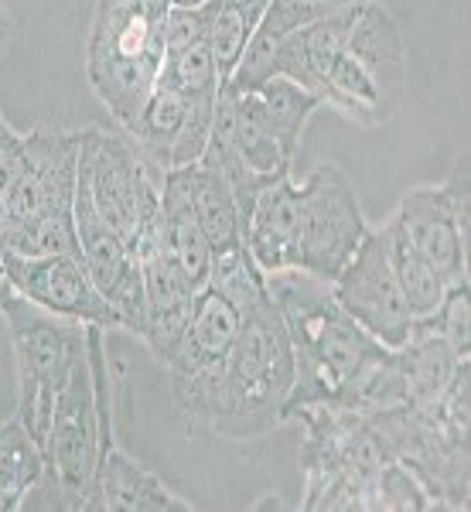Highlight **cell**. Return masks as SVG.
Segmentation results:
<instances>
[{
	"label": "cell",
	"mask_w": 471,
	"mask_h": 512,
	"mask_svg": "<svg viewBox=\"0 0 471 512\" xmlns=\"http://www.w3.org/2000/svg\"><path fill=\"white\" fill-rule=\"evenodd\" d=\"M157 86L171 89V93H178V96H185L188 103L216 106L219 89H222V76H219V69H216V59H212L209 41L164 55Z\"/></svg>",
	"instance_id": "cell-22"
},
{
	"label": "cell",
	"mask_w": 471,
	"mask_h": 512,
	"mask_svg": "<svg viewBox=\"0 0 471 512\" xmlns=\"http://www.w3.org/2000/svg\"><path fill=\"white\" fill-rule=\"evenodd\" d=\"M297 226H301L297 181L280 175L256 195L243 226V243L263 274L297 270Z\"/></svg>",
	"instance_id": "cell-13"
},
{
	"label": "cell",
	"mask_w": 471,
	"mask_h": 512,
	"mask_svg": "<svg viewBox=\"0 0 471 512\" xmlns=\"http://www.w3.org/2000/svg\"><path fill=\"white\" fill-rule=\"evenodd\" d=\"M239 315L243 325L222 362L219 414L212 424V434L229 441L270 434L284 424V407L297 379L291 332L270 291Z\"/></svg>",
	"instance_id": "cell-3"
},
{
	"label": "cell",
	"mask_w": 471,
	"mask_h": 512,
	"mask_svg": "<svg viewBox=\"0 0 471 512\" xmlns=\"http://www.w3.org/2000/svg\"><path fill=\"white\" fill-rule=\"evenodd\" d=\"M7 41H11V18H7V11L0 7V55H4Z\"/></svg>",
	"instance_id": "cell-28"
},
{
	"label": "cell",
	"mask_w": 471,
	"mask_h": 512,
	"mask_svg": "<svg viewBox=\"0 0 471 512\" xmlns=\"http://www.w3.org/2000/svg\"><path fill=\"white\" fill-rule=\"evenodd\" d=\"M89 512H188L192 502L178 499L168 485L144 465H137L127 451L113 444L99 458L93 495L86 502Z\"/></svg>",
	"instance_id": "cell-15"
},
{
	"label": "cell",
	"mask_w": 471,
	"mask_h": 512,
	"mask_svg": "<svg viewBox=\"0 0 471 512\" xmlns=\"http://www.w3.org/2000/svg\"><path fill=\"white\" fill-rule=\"evenodd\" d=\"M277 45H280V38H274L263 28H256L253 38L246 41L243 55H239L236 69L229 72L226 86H233L236 93H256L263 82L274 79L277 76Z\"/></svg>",
	"instance_id": "cell-23"
},
{
	"label": "cell",
	"mask_w": 471,
	"mask_h": 512,
	"mask_svg": "<svg viewBox=\"0 0 471 512\" xmlns=\"http://www.w3.org/2000/svg\"><path fill=\"white\" fill-rule=\"evenodd\" d=\"M157 239L164 243V250L175 256V263L185 270V277L192 280L195 287H205L209 270H212V246L195 219L181 168L164 171L161 212H157Z\"/></svg>",
	"instance_id": "cell-17"
},
{
	"label": "cell",
	"mask_w": 471,
	"mask_h": 512,
	"mask_svg": "<svg viewBox=\"0 0 471 512\" xmlns=\"http://www.w3.org/2000/svg\"><path fill=\"white\" fill-rule=\"evenodd\" d=\"M396 352V369L403 379V396H407L410 410H434L441 396L448 393L454 373L461 362L454 349L441 335L431 332L424 321H413L410 338Z\"/></svg>",
	"instance_id": "cell-16"
},
{
	"label": "cell",
	"mask_w": 471,
	"mask_h": 512,
	"mask_svg": "<svg viewBox=\"0 0 471 512\" xmlns=\"http://www.w3.org/2000/svg\"><path fill=\"white\" fill-rule=\"evenodd\" d=\"M345 52L373 76L386 113H393L403 99V86H407V52H403L400 28L390 18V11H383L373 0H362Z\"/></svg>",
	"instance_id": "cell-14"
},
{
	"label": "cell",
	"mask_w": 471,
	"mask_h": 512,
	"mask_svg": "<svg viewBox=\"0 0 471 512\" xmlns=\"http://www.w3.org/2000/svg\"><path fill=\"white\" fill-rule=\"evenodd\" d=\"M424 321L431 332H437L444 342L451 345L458 359H468V349H471V311H468V284H458V287H448L444 301L437 304L434 315L427 318H417Z\"/></svg>",
	"instance_id": "cell-24"
},
{
	"label": "cell",
	"mask_w": 471,
	"mask_h": 512,
	"mask_svg": "<svg viewBox=\"0 0 471 512\" xmlns=\"http://www.w3.org/2000/svg\"><path fill=\"white\" fill-rule=\"evenodd\" d=\"M79 130H31L0 154V246L7 253H79Z\"/></svg>",
	"instance_id": "cell-2"
},
{
	"label": "cell",
	"mask_w": 471,
	"mask_h": 512,
	"mask_svg": "<svg viewBox=\"0 0 471 512\" xmlns=\"http://www.w3.org/2000/svg\"><path fill=\"white\" fill-rule=\"evenodd\" d=\"M0 321L18 362V420L45 451L55 400L86 355V325L38 308L7 284H0Z\"/></svg>",
	"instance_id": "cell-5"
},
{
	"label": "cell",
	"mask_w": 471,
	"mask_h": 512,
	"mask_svg": "<svg viewBox=\"0 0 471 512\" xmlns=\"http://www.w3.org/2000/svg\"><path fill=\"white\" fill-rule=\"evenodd\" d=\"M164 0H96L86 79L120 130L140 117L164 62Z\"/></svg>",
	"instance_id": "cell-4"
},
{
	"label": "cell",
	"mask_w": 471,
	"mask_h": 512,
	"mask_svg": "<svg viewBox=\"0 0 471 512\" xmlns=\"http://www.w3.org/2000/svg\"><path fill=\"white\" fill-rule=\"evenodd\" d=\"M4 284L59 318L79 321V325H96L103 332L123 328L117 308L106 301L103 291L96 287V280L89 277L82 256H69V253L21 256L4 250Z\"/></svg>",
	"instance_id": "cell-9"
},
{
	"label": "cell",
	"mask_w": 471,
	"mask_h": 512,
	"mask_svg": "<svg viewBox=\"0 0 471 512\" xmlns=\"http://www.w3.org/2000/svg\"><path fill=\"white\" fill-rule=\"evenodd\" d=\"M396 219L444 284H468V161H458L448 185L403 195Z\"/></svg>",
	"instance_id": "cell-10"
},
{
	"label": "cell",
	"mask_w": 471,
	"mask_h": 512,
	"mask_svg": "<svg viewBox=\"0 0 471 512\" xmlns=\"http://www.w3.org/2000/svg\"><path fill=\"white\" fill-rule=\"evenodd\" d=\"M297 198V270L332 284L369 233L362 202L338 164H318L308 178L297 181Z\"/></svg>",
	"instance_id": "cell-7"
},
{
	"label": "cell",
	"mask_w": 471,
	"mask_h": 512,
	"mask_svg": "<svg viewBox=\"0 0 471 512\" xmlns=\"http://www.w3.org/2000/svg\"><path fill=\"white\" fill-rule=\"evenodd\" d=\"M355 4V0H274L263 14L260 28L270 31L274 38H284L291 31H301L308 24L328 18V14L342 11V7Z\"/></svg>",
	"instance_id": "cell-26"
},
{
	"label": "cell",
	"mask_w": 471,
	"mask_h": 512,
	"mask_svg": "<svg viewBox=\"0 0 471 512\" xmlns=\"http://www.w3.org/2000/svg\"><path fill=\"white\" fill-rule=\"evenodd\" d=\"M332 294L338 308L386 349H400L410 338L413 315L403 301V291L396 284L376 229H369L355 256L342 267V274L332 280Z\"/></svg>",
	"instance_id": "cell-11"
},
{
	"label": "cell",
	"mask_w": 471,
	"mask_h": 512,
	"mask_svg": "<svg viewBox=\"0 0 471 512\" xmlns=\"http://www.w3.org/2000/svg\"><path fill=\"white\" fill-rule=\"evenodd\" d=\"M79 168L96 212L137 253V243L161 212L164 171L154 168L123 130H79Z\"/></svg>",
	"instance_id": "cell-6"
},
{
	"label": "cell",
	"mask_w": 471,
	"mask_h": 512,
	"mask_svg": "<svg viewBox=\"0 0 471 512\" xmlns=\"http://www.w3.org/2000/svg\"><path fill=\"white\" fill-rule=\"evenodd\" d=\"M181 175H185L188 198H192L195 219L212 246V256L243 246V216H239L236 198L219 171L195 161L188 168H181Z\"/></svg>",
	"instance_id": "cell-19"
},
{
	"label": "cell",
	"mask_w": 471,
	"mask_h": 512,
	"mask_svg": "<svg viewBox=\"0 0 471 512\" xmlns=\"http://www.w3.org/2000/svg\"><path fill=\"white\" fill-rule=\"evenodd\" d=\"M168 7H202L205 0H164Z\"/></svg>",
	"instance_id": "cell-29"
},
{
	"label": "cell",
	"mask_w": 471,
	"mask_h": 512,
	"mask_svg": "<svg viewBox=\"0 0 471 512\" xmlns=\"http://www.w3.org/2000/svg\"><path fill=\"white\" fill-rule=\"evenodd\" d=\"M48 472L41 444L24 431L18 417L0 424V512H18L28 492Z\"/></svg>",
	"instance_id": "cell-20"
},
{
	"label": "cell",
	"mask_w": 471,
	"mask_h": 512,
	"mask_svg": "<svg viewBox=\"0 0 471 512\" xmlns=\"http://www.w3.org/2000/svg\"><path fill=\"white\" fill-rule=\"evenodd\" d=\"M18 137H21V134H18V130L11 127V123H7V117H4V113H0V154H4L7 147H11V144H14V140H18Z\"/></svg>",
	"instance_id": "cell-27"
},
{
	"label": "cell",
	"mask_w": 471,
	"mask_h": 512,
	"mask_svg": "<svg viewBox=\"0 0 471 512\" xmlns=\"http://www.w3.org/2000/svg\"><path fill=\"white\" fill-rule=\"evenodd\" d=\"M376 233H379V243H383L386 260H390L396 284H400L403 301H407L413 321L434 315L437 304L448 294V284H444L441 274L434 270V263L417 250V243L407 236V229H403V222L396 216L386 222L383 229H376Z\"/></svg>",
	"instance_id": "cell-18"
},
{
	"label": "cell",
	"mask_w": 471,
	"mask_h": 512,
	"mask_svg": "<svg viewBox=\"0 0 471 512\" xmlns=\"http://www.w3.org/2000/svg\"><path fill=\"white\" fill-rule=\"evenodd\" d=\"M212 117H216V106L188 103L185 96L157 86L140 117L123 134L134 140L137 151L154 168L175 171L202 161L212 134Z\"/></svg>",
	"instance_id": "cell-12"
},
{
	"label": "cell",
	"mask_w": 471,
	"mask_h": 512,
	"mask_svg": "<svg viewBox=\"0 0 471 512\" xmlns=\"http://www.w3.org/2000/svg\"><path fill=\"white\" fill-rule=\"evenodd\" d=\"M376 509H437L427 489L420 485V478L403 468L400 461L390 458L379 468L376 478Z\"/></svg>",
	"instance_id": "cell-25"
},
{
	"label": "cell",
	"mask_w": 471,
	"mask_h": 512,
	"mask_svg": "<svg viewBox=\"0 0 471 512\" xmlns=\"http://www.w3.org/2000/svg\"><path fill=\"white\" fill-rule=\"evenodd\" d=\"M0 284H4V246H0Z\"/></svg>",
	"instance_id": "cell-30"
},
{
	"label": "cell",
	"mask_w": 471,
	"mask_h": 512,
	"mask_svg": "<svg viewBox=\"0 0 471 512\" xmlns=\"http://www.w3.org/2000/svg\"><path fill=\"white\" fill-rule=\"evenodd\" d=\"M103 454L106 451H103V434H99V396L93 383V366H89V342H86V355L72 366L59 400H55L52 427H48V441H45L48 472L62 485L69 509H86Z\"/></svg>",
	"instance_id": "cell-8"
},
{
	"label": "cell",
	"mask_w": 471,
	"mask_h": 512,
	"mask_svg": "<svg viewBox=\"0 0 471 512\" xmlns=\"http://www.w3.org/2000/svg\"><path fill=\"white\" fill-rule=\"evenodd\" d=\"M260 96L263 110H267L270 123H274V134L284 147V158L294 164L297 151H301V137H304V127H308L311 113L321 106V99L311 93V89L297 86V82L284 79V76H274L270 82H263L256 89Z\"/></svg>",
	"instance_id": "cell-21"
},
{
	"label": "cell",
	"mask_w": 471,
	"mask_h": 512,
	"mask_svg": "<svg viewBox=\"0 0 471 512\" xmlns=\"http://www.w3.org/2000/svg\"><path fill=\"white\" fill-rule=\"evenodd\" d=\"M270 297L277 301L294 342L297 379L284 407V424L297 410L342 407L349 410L355 386L386 359V345L362 332L338 308L332 284L304 270L267 274Z\"/></svg>",
	"instance_id": "cell-1"
}]
</instances>
